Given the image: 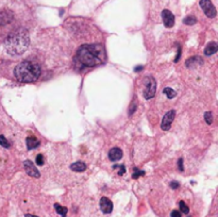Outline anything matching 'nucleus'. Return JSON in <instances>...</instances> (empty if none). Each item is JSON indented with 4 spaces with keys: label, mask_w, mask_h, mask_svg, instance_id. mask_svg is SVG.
Listing matches in <instances>:
<instances>
[{
    "label": "nucleus",
    "mask_w": 218,
    "mask_h": 217,
    "mask_svg": "<svg viewBox=\"0 0 218 217\" xmlns=\"http://www.w3.org/2000/svg\"><path fill=\"white\" fill-rule=\"evenodd\" d=\"M78 60L84 66L94 67L103 64L107 60V53L102 45L92 44V45H82L77 53Z\"/></svg>",
    "instance_id": "obj_1"
},
{
    "label": "nucleus",
    "mask_w": 218,
    "mask_h": 217,
    "mask_svg": "<svg viewBox=\"0 0 218 217\" xmlns=\"http://www.w3.org/2000/svg\"><path fill=\"white\" fill-rule=\"evenodd\" d=\"M14 76L19 82L23 83L34 82L41 76V66L32 61H24L15 67Z\"/></svg>",
    "instance_id": "obj_2"
},
{
    "label": "nucleus",
    "mask_w": 218,
    "mask_h": 217,
    "mask_svg": "<svg viewBox=\"0 0 218 217\" xmlns=\"http://www.w3.org/2000/svg\"><path fill=\"white\" fill-rule=\"evenodd\" d=\"M29 46V36L26 31H17L12 33L6 40L7 51L12 55L21 54Z\"/></svg>",
    "instance_id": "obj_3"
},
{
    "label": "nucleus",
    "mask_w": 218,
    "mask_h": 217,
    "mask_svg": "<svg viewBox=\"0 0 218 217\" xmlns=\"http://www.w3.org/2000/svg\"><path fill=\"white\" fill-rule=\"evenodd\" d=\"M145 92H144V96L146 99H150L154 97L156 91V83L155 80L152 77H147L145 79Z\"/></svg>",
    "instance_id": "obj_4"
},
{
    "label": "nucleus",
    "mask_w": 218,
    "mask_h": 217,
    "mask_svg": "<svg viewBox=\"0 0 218 217\" xmlns=\"http://www.w3.org/2000/svg\"><path fill=\"white\" fill-rule=\"evenodd\" d=\"M199 4L207 17H210V18H214V17L216 16V14H217L216 9H215L214 4L212 3L211 0H200Z\"/></svg>",
    "instance_id": "obj_5"
},
{
    "label": "nucleus",
    "mask_w": 218,
    "mask_h": 217,
    "mask_svg": "<svg viewBox=\"0 0 218 217\" xmlns=\"http://www.w3.org/2000/svg\"><path fill=\"white\" fill-rule=\"evenodd\" d=\"M176 117V111L175 110H170L168 111L167 113L165 114V116L163 117V120H162V125H161V128L163 131H167L170 129V126H171V123L173 121Z\"/></svg>",
    "instance_id": "obj_6"
},
{
    "label": "nucleus",
    "mask_w": 218,
    "mask_h": 217,
    "mask_svg": "<svg viewBox=\"0 0 218 217\" xmlns=\"http://www.w3.org/2000/svg\"><path fill=\"white\" fill-rule=\"evenodd\" d=\"M24 170H26V172L30 176V177H33V178H40L41 177V174H40V171H38V169L35 167V165H34L30 160L24 161Z\"/></svg>",
    "instance_id": "obj_7"
},
{
    "label": "nucleus",
    "mask_w": 218,
    "mask_h": 217,
    "mask_svg": "<svg viewBox=\"0 0 218 217\" xmlns=\"http://www.w3.org/2000/svg\"><path fill=\"white\" fill-rule=\"evenodd\" d=\"M162 18H163L164 25L167 28H171L175 25V15L169 11V10H164L162 12Z\"/></svg>",
    "instance_id": "obj_8"
},
{
    "label": "nucleus",
    "mask_w": 218,
    "mask_h": 217,
    "mask_svg": "<svg viewBox=\"0 0 218 217\" xmlns=\"http://www.w3.org/2000/svg\"><path fill=\"white\" fill-rule=\"evenodd\" d=\"M100 209L104 214H109L113 211V203L107 197H102L100 200Z\"/></svg>",
    "instance_id": "obj_9"
},
{
    "label": "nucleus",
    "mask_w": 218,
    "mask_h": 217,
    "mask_svg": "<svg viewBox=\"0 0 218 217\" xmlns=\"http://www.w3.org/2000/svg\"><path fill=\"white\" fill-rule=\"evenodd\" d=\"M122 158V151L119 148H113V149L110 150L109 152V159L111 161H119Z\"/></svg>",
    "instance_id": "obj_10"
},
{
    "label": "nucleus",
    "mask_w": 218,
    "mask_h": 217,
    "mask_svg": "<svg viewBox=\"0 0 218 217\" xmlns=\"http://www.w3.org/2000/svg\"><path fill=\"white\" fill-rule=\"evenodd\" d=\"M26 143H27V147H28L29 150L31 149H35L40 146V141L35 137V136H28L26 140Z\"/></svg>",
    "instance_id": "obj_11"
},
{
    "label": "nucleus",
    "mask_w": 218,
    "mask_h": 217,
    "mask_svg": "<svg viewBox=\"0 0 218 217\" xmlns=\"http://www.w3.org/2000/svg\"><path fill=\"white\" fill-rule=\"evenodd\" d=\"M217 50H218V45L215 42H212L207 45V47H205V49H204V54L210 57V55L216 53Z\"/></svg>",
    "instance_id": "obj_12"
},
{
    "label": "nucleus",
    "mask_w": 218,
    "mask_h": 217,
    "mask_svg": "<svg viewBox=\"0 0 218 217\" xmlns=\"http://www.w3.org/2000/svg\"><path fill=\"white\" fill-rule=\"evenodd\" d=\"M70 169L76 172H82L84 170H86V165L83 162H76L70 165Z\"/></svg>",
    "instance_id": "obj_13"
},
{
    "label": "nucleus",
    "mask_w": 218,
    "mask_h": 217,
    "mask_svg": "<svg viewBox=\"0 0 218 217\" xmlns=\"http://www.w3.org/2000/svg\"><path fill=\"white\" fill-rule=\"evenodd\" d=\"M199 64H202V60L199 57H192L186 61V66L187 67L196 66V65H199Z\"/></svg>",
    "instance_id": "obj_14"
},
{
    "label": "nucleus",
    "mask_w": 218,
    "mask_h": 217,
    "mask_svg": "<svg viewBox=\"0 0 218 217\" xmlns=\"http://www.w3.org/2000/svg\"><path fill=\"white\" fill-rule=\"evenodd\" d=\"M54 209H55V211H57V213L60 214L62 217H65L66 214H67V209L64 208V206H61L60 204H58V203L54 204Z\"/></svg>",
    "instance_id": "obj_15"
},
{
    "label": "nucleus",
    "mask_w": 218,
    "mask_h": 217,
    "mask_svg": "<svg viewBox=\"0 0 218 217\" xmlns=\"http://www.w3.org/2000/svg\"><path fill=\"white\" fill-rule=\"evenodd\" d=\"M164 94L167 96V98L169 99H172L173 97L176 96V92L173 91L172 89H170V87H166V89H164Z\"/></svg>",
    "instance_id": "obj_16"
},
{
    "label": "nucleus",
    "mask_w": 218,
    "mask_h": 217,
    "mask_svg": "<svg viewBox=\"0 0 218 217\" xmlns=\"http://www.w3.org/2000/svg\"><path fill=\"white\" fill-rule=\"evenodd\" d=\"M183 23H184L185 25L192 26V25H194V24L197 23V19H196L195 17H193V16H187L184 20H183Z\"/></svg>",
    "instance_id": "obj_17"
},
{
    "label": "nucleus",
    "mask_w": 218,
    "mask_h": 217,
    "mask_svg": "<svg viewBox=\"0 0 218 217\" xmlns=\"http://www.w3.org/2000/svg\"><path fill=\"white\" fill-rule=\"evenodd\" d=\"M145 175V171H143V170H139L137 168H134V172L132 174V178L133 179H137V178L142 177V176Z\"/></svg>",
    "instance_id": "obj_18"
},
{
    "label": "nucleus",
    "mask_w": 218,
    "mask_h": 217,
    "mask_svg": "<svg viewBox=\"0 0 218 217\" xmlns=\"http://www.w3.org/2000/svg\"><path fill=\"white\" fill-rule=\"evenodd\" d=\"M204 119H205V121H207V125H212V123H213L212 112H207V113L204 114Z\"/></svg>",
    "instance_id": "obj_19"
},
{
    "label": "nucleus",
    "mask_w": 218,
    "mask_h": 217,
    "mask_svg": "<svg viewBox=\"0 0 218 217\" xmlns=\"http://www.w3.org/2000/svg\"><path fill=\"white\" fill-rule=\"evenodd\" d=\"M0 145L4 148H10V143L3 135H0Z\"/></svg>",
    "instance_id": "obj_20"
},
{
    "label": "nucleus",
    "mask_w": 218,
    "mask_h": 217,
    "mask_svg": "<svg viewBox=\"0 0 218 217\" xmlns=\"http://www.w3.org/2000/svg\"><path fill=\"white\" fill-rule=\"evenodd\" d=\"M180 210H181V212L184 214H188V212H190V209H188V206H186V203L184 201H180Z\"/></svg>",
    "instance_id": "obj_21"
},
{
    "label": "nucleus",
    "mask_w": 218,
    "mask_h": 217,
    "mask_svg": "<svg viewBox=\"0 0 218 217\" xmlns=\"http://www.w3.org/2000/svg\"><path fill=\"white\" fill-rule=\"evenodd\" d=\"M36 164H37L38 166H41V165H44V157H43V154H37V157H36Z\"/></svg>",
    "instance_id": "obj_22"
},
{
    "label": "nucleus",
    "mask_w": 218,
    "mask_h": 217,
    "mask_svg": "<svg viewBox=\"0 0 218 217\" xmlns=\"http://www.w3.org/2000/svg\"><path fill=\"white\" fill-rule=\"evenodd\" d=\"M113 168H119V171H118V175L119 176H122L126 172V167L124 165H118V166H114Z\"/></svg>",
    "instance_id": "obj_23"
},
{
    "label": "nucleus",
    "mask_w": 218,
    "mask_h": 217,
    "mask_svg": "<svg viewBox=\"0 0 218 217\" xmlns=\"http://www.w3.org/2000/svg\"><path fill=\"white\" fill-rule=\"evenodd\" d=\"M170 216H171V217H182V215H181V213H180V212H179V211H177V210H175V211L171 212Z\"/></svg>",
    "instance_id": "obj_24"
},
{
    "label": "nucleus",
    "mask_w": 218,
    "mask_h": 217,
    "mask_svg": "<svg viewBox=\"0 0 218 217\" xmlns=\"http://www.w3.org/2000/svg\"><path fill=\"white\" fill-rule=\"evenodd\" d=\"M178 165H179V169H180V171H183V159H179L178 161Z\"/></svg>",
    "instance_id": "obj_25"
},
{
    "label": "nucleus",
    "mask_w": 218,
    "mask_h": 217,
    "mask_svg": "<svg viewBox=\"0 0 218 217\" xmlns=\"http://www.w3.org/2000/svg\"><path fill=\"white\" fill-rule=\"evenodd\" d=\"M170 187L171 189H178L179 187V182H175V181H172V182H170Z\"/></svg>",
    "instance_id": "obj_26"
},
{
    "label": "nucleus",
    "mask_w": 218,
    "mask_h": 217,
    "mask_svg": "<svg viewBox=\"0 0 218 217\" xmlns=\"http://www.w3.org/2000/svg\"><path fill=\"white\" fill-rule=\"evenodd\" d=\"M180 57H181V47L178 48V54L177 57L175 59V62H179V60H180Z\"/></svg>",
    "instance_id": "obj_27"
},
{
    "label": "nucleus",
    "mask_w": 218,
    "mask_h": 217,
    "mask_svg": "<svg viewBox=\"0 0 218 217\" xmlns=\"http://www.w3.org/2000/svg\"><path fill=\"white\" fill-rule=\"evenodd\" d=\"M143 68H144L143 66H138V67H136L134 70H135V72H139V70H143Z\"/></svg>",
    "instance_id": "obj_28"
},
{
    "label": "nucleus",
    "mask_w": 218,
    "mask_h": 217,
    "mask_svg": "<svg viewBox=\"0 0 218 217\" xmlns=\"http://www.w3.org/2000/svg\"><path fill=\"white\" fill-rule=\"evenodd\" d=\"M26 217H37L35 215H31V214H26Z\"/></svg>",
    "instance_id": "obj_29"
}]
</instances>
